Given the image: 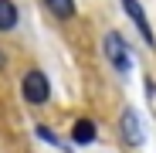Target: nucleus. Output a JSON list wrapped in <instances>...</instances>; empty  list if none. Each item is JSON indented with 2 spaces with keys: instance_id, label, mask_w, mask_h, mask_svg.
I'll return each mask as SVG.
<instances>
[{
  "instance_id": "nucleus-9",
  "label": "nucleus",
  "mask_w": 156,
  "mask_h": 153,
  "mask_svg": "<svg viewBox=\"0 0 156 153\" xmlns=\"http://www.w3.org/2000/svg\"><path fill=\"white\" fill-rule=\"evenodd\" d=\"M0 68H4V55H0Z\"/></svg>"
},
{
  "instance_id": "nucleus-2",
  "label": "nucleus",
  "mask_w": 156,
  "mask_h": 153,
  "mask_svg": "<svg viewBox=\"0 0 156 153\" xmlns=\"http://www.w3.org/2000/svg\"><path fill=\"white\" fill-rule=\"evenodd\" d=\"M48 95H51V85H48V78L41 71H27L24 75V99H27L31 106H44Z\"/></svg>"
},
{
  "instance_id": "nucleus-5",
  "label": "nucleus",
  "mask_w": 156,
  "mask_h": 153,
  "mask_svg": "<svg viewBox=\"0 0 156 153\" xmlns=\"http://www.w3.org/2000/svg\"><path fill=\"white\" fill-rule=\"evenodd\" d=\"M71 136H75V143H92V140L98 136V129H95L92 119H78L75 129H71Z\"/></svg>"
},
{
  "instance_id": "nucleus-8",
  "label": "nucleus",
  "mask_w": 156,
  "mask_h": 153,
  "mask_svg": "<svg viewBox=\"0 0 156 153\" xmlns=\"http://www.w3.org/2000/svg\"><path fill=\"white\" fill-rule=\"evenodd\" d=\"M34 133H37L41 140H48V143H55V146H61V140H58L55 133H51V129H48V126H37V129H34Z\"/></svg>"
},
{
  "instance_id": "nucleus-1",
  "label": "nucleus",
  "mask_w": 156,
  "mask_h": 153,
  "mask_svg": "<svg viewBox=\"0 0 156 153\" xmlns=\"http://www.w3.org/2000/svg\"><path fill=\"white\" fill-rule=\"evenodd\" d=\"M102 48H105V58L115 65V71H122V75H129V68H133V58H129V48H126V41L115 34V31H109L105 34V41H102Z\"/></svg>"
},
{
  "instance_id": "nucleus-3",
  "label": "nucleus",
  "mask_w": 156,
  "mask_h": 153,
  "mask_svg": "<svg viewBox=\"0 0 156 153\" xmlns=\"http://www.w3.org/2000/svg\"><path fill=\"white\" fill-rule=\"evenodd\" d=\"M122 140H126L129 146H143V140H146L143 119H139V112H133V109L122 112Z\"/></svg>"
},
{
  "instance_id": "nucleus-4",
  "label": "nucleus",
  "mask_w": 156,
  "mask_h": 153,
  "mask_svg": "<svg viewBox=\"0 0 156 153\" xmlns=\"http://www.w3.org/2000/svg\"><path fill=\"white\" fill-rule=\"evenodd\" d=\"M122 7H126L129 17H133V24L139 27V34L146 38V44H153V31H149V20H146V14H143V7H139V0H122Z\"/></svg>"
},
{
  "instance_id": "nucleus-7",
  "label": "nucleus",
  "mask_w": 156,
  "mask_h": 153,
  "mask_svg": "<svg viewBox=\"0 0 156 153\" xmlns=\"http://www.w3.org/2000/svg\"><path fill=\"white\" fill-rule=\"evenodd\" d=\"M48 7L55 17H71L75 14V0H48Z\"/></svg>"
},
{
  "instance_id": "nucleus-6",
  "label": "nucleus",
  "mask_w": 156,
  "mask_h": 153,
  "mask_svg": "<svg viewBox=\"0 0 156 153\" xmlns=\"http://www.w3.org/2000/svg\"><path fill=\"white\" fill-rule=\"evenodd\" d=\"M17 24V7L10 0H0V31H10Z\"/></svg>"
}]
</instances>
